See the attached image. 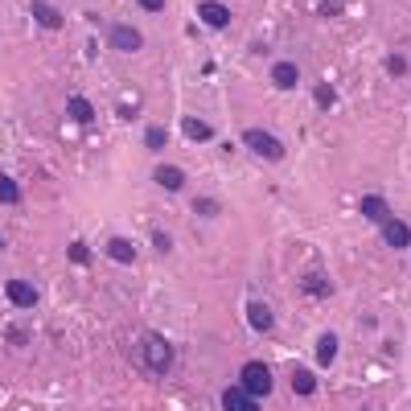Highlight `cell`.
Segmentation results:
<instances>
[{"mask_svg": "<svg viewBox=\"0 0 411 411\" xmlns=\"http://www.w3.org/2000/svg\"><path fill=\"white\" fill-rule=\"evenodd\" d=\"M140 358L152 375H169L173 371V346L161 338V333H144V346H140Z\"/></svg>", "mask_w": 411, "mask_h": 411, "instance_id": "obj_1", "label": "cell"}, {"mask_svg": "<svg viewBox=\"0 0 411 411\" xmlns=\"http://www.w3.org/2000/svg\"><path fill=\"white\" fill-rule=\"evenodd\" d=\"M239 387H243L251 399H263V395H272V371H268L263 362H247V366L239 371Z\"/></svg>", "mask_w": 411, "mask_h": 411, "instance_id": "obj_2", "label": "cell"}, {"mask_svg": "<svg viewBox=\"0 0 411 411\" xmlns=\"http://www.w3.org/2000/svg\"><path fill=\"white\" fill-rule=\"evenodd\" d=\"M243 144H247L255 156H263V161H280V156H284L280 136H272V132H263V128H247V132H243Z\"/></svg>", "mask_w": 411, "mask_h": 411, "instance_id": "obj_3", "label": "cell"}, {"mask_svg": "<svg viewBox=\"0 0 411 411\" xmlns=\"http://www.w3.org/2000/svg\"><path fill=\"white\" fill-rule=\"evenodd\" d=\"M144 45V33L136 29V25H111V49H119V54H136Z\"/></svg>", "mask_w": 411, "mask_h": 411, "instance_id": "obj_4", "label": "cell"}, {"mask_svg": "<svg viewBox=\"0 0 411 411\" xmlns=\"http://www.w3.org/2000/svg\"><path fill=\"white\" fill-rule=\"evenodd\" d=\"M358 214H362L366 222H379V226H383V222L391 218V206H387V198H379V193H362V198H358Z\"/></svg>", "mask_w": 411, "mask_h": 411, "instance_id": "obj_5", "label": "cell"}, {"mask_svg": "<svg viewBox=\"0 0 411 411\" xmlns=\"http://www.w3.org/2000/svg\"><path fill=\"white\" fill-rule=\"evenodd\" d=\"M198 16H202V25H210V29H226V25H231V8H226L222 0H202V4H198Z\"/></svg>", "mask_w": 411, "mask_h": 411, "instance_id": "obj_6", "label": "cell"}, {"mask_svg": "<svg viewBox=\"0 0 411 411\" xmlns=\"http://www.w3.org/2000/svg\"><path fill=\"white\" fill-rule=\"evenodd\" d=\"M383 239H387V247H395V251H403V247H411V226L403 222V218H387L383 222Z\"/></svg>", "mask_w": 411, "mask_h": 411, "instance_id": "obj_7", "label": "cell"}, {"mask_svg": "<svg viewBox=\"0 0 411 411\" xmlns=\"http://www.w3.org/2000/svg\"><path fill=\"white\" fill-rule=\"evenodd\" d=\"M4 292H8V301H12L16 309H33V305H37V288H33L29 280H8Z\"/></svg>", "mask_w": 411, "mask_h": 411, "instance_id": "obj_8", "label": "cell"}, {"mask_svg": "<svg viewBox=\"0 0 411 411\" xmlns=\"http://www.w3.org/2000/svg\"><path fill=\"white\" fill-rule=\"evenodd\" d=\"M29 12H33V21H37L41 29H62V25H66V16H62L54 4H45V0H33Z\"/></svg>", "mask_w": 411, "mask_h": 411, "instance_id": "obj_9", "label": "cell"}, {"mask_svg": "<svg viewBox=\"0 0 411 411\" xmlns=\"http://www.w3.org/2000/svg\"><path fill=\"white\" fill-rule=\"evenodd\" d=\"M222 411H259V399H251L243 387H226L222 391Z\"/></svg>", "mask_w": 411, "mask_h": 411, "instance_id": "obj_10", "label": "cell"}, {"mask_svg": "<svg viewBox=\"0 0 411 411\" xmlns=\"http://www.w3.org/2000/svg\"><path fill=\"white\" fill-rule=\"evenodd\" d=\"M152 181H156L161 189H169V193H177V189L185 185V169H177V165H161V169L152 173Z\"/></svg>", "mask_w": 411, "mask_h": 411, "instance_id": "obj_11", "label": "cell"}, {"mask_svg": "<svg viewBox=\"0 0 411 411\" xmlns=\"http://www.w3.org/2000/svg\"><path fill=\"white\" fill-rule=\"evenodd\" d=\"M247 321H251L255 333H268V329L276 325V317H272V309H268L263 301H251V305H247Z\"/></svg>", "mask_w": 411, "mask_h": 411, "instance_id": "obj_12", "label": "cell"}, {"mask_svg": "<svg viewBox=\"0 0 411 411\" xmlns=\"http://www.w3.org/2000/svg\"><path fill=\"white\" fill-rule=\"evenodd\" d=\"M272 82H276L280 91H292V86L301 82V70H296V62H276V66H272Z\"/></svg>", "mask_w": 411, "mask_h": 411, "instance_id": "obj_13", "label": "cell"}, {"mask_svg": "<svg viewBox=\"0 0 411 411\" xmlns=\"http://www.w3.org/2000/svg\"><path fill=\"white\" fill-rule=\"evenodd\" d=\"M66 115H70L74 124H91V119H95V107H91L86 95H70V99H66Z\"/></svg>", "mask_w": 411, "mask_h": 411, "instance_id": "obj_14", "label": "cell"}, {"mask_svg": "<svg viewBox=\"0 0 411 411\" xmlns=\"http://www.w3.org/2000/svg\"><path fill=\"white\" fill-rule=\"evenodd\" d=\"M107 255H111L115 263H132V259H136V247H132V239H119V235H115V239L107 243Z\"/></svg>", "mask_w": 411, "mask_h": 411, "instance_id": "obj_15", "label": "cell"}, {"mask_svg": "<svg viewBox=\"0 0 411 411\" xmlns=\"http://www.w3.org/2000/svg\"><path fill=\"white\" fill-rule=\"evenodd\" d=\"M292 391H296V395H313V391H317V375L305 371V366H296V371H292Z\"/></svg>", "mask_w": 411, "mask_h": 411, "instance_id": "obj_16", "label": "cell"}, {"mask_svg": "<svg viewBox=\"0 0 411 411\" xmlns=\"http://www.w3.org/2000/svg\"><path fill=\"white\" fill-rule=\"evenodd\" d=\"M333 358H338V338H333V333H321V342H317V362H321V366H333Z\"/></svg>", "mask_w": 411, "mask_h": 411, "instance_id": "obj_17", "label": "cell"}, {"mask_svg": "<svg viewBox=\"0 0 411 411\" xmlns=\"http://www.w3.org/2000/svg\"><path fill=\"white\" fill-rule=\"evenodd\" d=\"M181 132H185L189 140H210V136H214V128H210L206 119H193V115H189V119L181 124Z\"/></svg>", "mask_w": 411, "mask_h": 411, "instance_id": "obj_18", "label": "cell"}, {"mask_svg": "<svg viewBox=\"0 0 411 411\" xmlns=\"http://www.w3.org/2000/svg\"><path fill=\"white\" fill-rule=\"evenodd\" d=\"M16 202H21V185L8 173H0V206H16Z\"/></svg>", "mask_w": 411, "mask_h": 411, "instance_id": "obj_19", "label": "cell"}, {"mask_svg": "<svg viewBox=\"0 0 411 411\" xmlns=\"http://www.w3.org/2000/svg\"><path fill=\"white\" fill-rule=\"evenodd\" d=\"M301 288H305V292H309V296H329V280H325V276H321V272H309V276H305V284H301Z\"/></svg>", "mask_w": 411, "mask_h": 411, "instance_id": "obj_20", "label": "cell"}, {"mask_svg": "<svg viewBox=\"0 0 411 411\" xmlns=\"http://www.w3.org/2000/svg\"><path fill=\"white\" fill-rule=\"evenodd\" d=\"M144 144H148L152 152H165V144H169V132H165L161 124H152V128L144 132Z\"/></svg>", "mask_w": 411, "mask_h": 411, "instance_id": "obj_21", "label": "cell"}, {"mask_svg": "<svg viewBox=\"0 0 411 411\" xmlns=\"http://www.w3.org/2000/svg\"><path fill=\"white\" fill-rule=\"evenodd\" d=\"M387 74H395V78H399V74H408V58L391 54V58H387Z\"/></svg>", "mask_w": 411, "mask_h": 411, "instance_id": "obj_22", "label": "cell"}, {"mask_svg": "<svg viewBox=\"0 0 411 411\" xmlns=\"http://www.w3.org/2000/svg\"><path fill=\"white\" fill-rule=\"evenodd\" d=\"M152 247H156L161 255H169V251H173V239H169L165 231H152Z\"/></svg>", "mask_w": 411, "mask_h": 411, "instance_id": "obj_23", "label": "cell"}, {"mask_svg": "<svg viewBox=\"0 0 411 411\" xmlns=\"http://www.w3.org/2000/svg\"><path fill=\"white\" fill-rule=\"evenodd\" d=\"M333 103H338L333 86H317V107H333Z\"/></svg>", "mask_w": 411, "mask_h": 411, "instance_id": "obj_24", "label": "cell"}, {"mask_svg": "<svg viewBox=\"0 0 411 411\" xmlns=\"http://www.w3.org/2000/svg\"><path fill=\"white\" fill-rule=\"evenodd\" d=\"M193 210L206 214V218H214V214H218V202H214V198H202V202H193Z\"/></svg>", "mask_w": 411, "mask_h": 411, "instance_id": "obj_25", "label": "cell"}, {"mask_svg": "<svg viewBox=\"0 0 411 411\" xmlns=\"http://www.w3.org/2000/svg\"><path fill=\"white\" fill-rule=\"evenodd\" d=\"M70 259H74V263H91V251H86V243H70Z\"/></svg>", "mask_w": 411, "mask_h": 411, "instance_id": "obj_26", "label": "cell"}, {"mask_svg": "<svg viewBox=\"0 0 411 411\" xmlns=\"http://www.w3.org/2000/svg\"><path fill=\"white\" fill-rule=\"evenodd\" d=\"M144 12H165V0H136Z\"/></svg>", "mask_w": 411, "mask_h": 411, "instance_id": "obj_27", "label": "cell"}, {"mask_svg": "<svg viewBox=\"0 0 411 411\" xmlns=\"http://www.w3.org/2000/svg\"><path fill=\"white\" fill-rule=\"evenodd\" d=\"M0 251H4V235H0Z\"/></svg>", "mask_w": 411, "mask_h": 411, "instance_id": "obj_28", "label": "cell"}, {"mask_svg": "<svg viewBox=\"0 0 411 411\" xmlns=\"http://www.w3.org/2000/svg\"><path fill=\"white\" fill-rule=\"evenodd\" d=\"M362 411H366V408H362Z\"/></svg>", "mask_w": 411, "mask_h": 411, "instance_id": "obj_29", "label": "cell"}]
</instances>
